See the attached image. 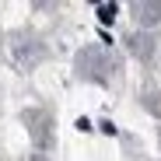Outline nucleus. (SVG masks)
<instances>
[{"label":"nucleus","mask_w":161,"mask_h":161,"mask_svg":"<svg viewBox=\"0 0 161 161\" xmlns=\"http://www.w3.org/2000/svg\"><path fill=\"white\" fill-rule=\"evenodd\" d=\"M74 70L80 80H98V84H112L119 77V56L105 46H84L74 60Z\"/></svg>","instance_id":"nucleus-1"},{"label":"nucleus","mask_w":161,"mask_h":161,"mask_svg":"<svg viewBox=\"0 0 161 161\" xmlns=\"http://www.w3.org/2000/svg\"><path fill=\"white\" fill-rule=\"evenodd\" d=\"M25 123H28V130H32V140H35V147H49L53 144V133H49V116L46 112H39V109H32V112H25Z\"/></svg>","instance_id":"nucleus-2"},{"label":"nucleus","mask_w":161,"mask_h":161,"mask_svg":"<svg viewBox=\"0 0 161 161\" xmlns=\"http://www.w3.org/2000/svg\"><path fill=\"white\" fill-rule=\"evenodd\" d=\"M133 18H137L140 28H154V25H161V0H140V4L130 7Z\"/></svg>","instance_id":"nucleus-3"},{"label":"nucleus","mask_w":161,"mask_h":161,"mask_svg":"<svg viewBox=\"0 0 161 161\" xmlns=\"http://www.w3.org/2000/svg\"><path fill=\"white\" fill-rule=\"evenodd\" d=\"M126 42H130V53H133L137 60H144V63H147V60L154 56V42H151V35H144V32H133Z\"/></svg>","instance_id":"nucleus-4"},{"label":"nucleus","mask_w":161,"mask_h":161,"mask_svg":"<svg viewBox=\"0 0 161 161\" xmlns=\"http://www.w3.org/2000/svg\"><path fill=\"white\" fill-rule=\"evenodd\" d=\"M144 109L161 116V91H144Z\"/></svg>","instance_id":"nucleus-5"},{"label":"nucleus","mask_w":161,"mask_h":161,"mask_svg":"<svg viewBox=\"0 0 161 161\" xmlns=\"http://www.w3.org/2000/svg\"><path fill=\"white\" fill-rule=\"evenodd\" d=\"M98 14H102V21H112V14H116V4H112V7H109V4H102V7H98Z\"/></svg>","instance_id":"nucleus-6"},{"label":"nucleus","mask_w":161,"mask_h":161,"mask_svg":"<svg viewBox=\"0 0 161 161\" xmlns=\"http://www.w3.org/2000/svg\"><path fill=\"white\" fill-rule=\"evenodd\" d=\"M28 161H49V158H46V154H32Z\"/></svg>","instance_id":"nucleus-7"},{"label":"nucleus","mask_w":161,"mask_h":161,"mask_svg":"<svg viewBox=\"0 0 161 161\" xmlns=\"http://www.w3.org/2000/svg\"><path fill=\"white\" fill-rule=\"evenodd\" d=\"M158 144H161V133H158Z\"/></svg>","instance_id":"nucleus-8"}]
</instances>
